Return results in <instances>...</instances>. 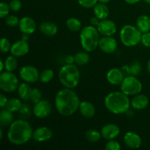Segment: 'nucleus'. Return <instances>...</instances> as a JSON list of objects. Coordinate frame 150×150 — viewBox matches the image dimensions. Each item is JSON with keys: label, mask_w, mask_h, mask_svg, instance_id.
I'll list each match as a JSON object with an SVG mask.
<instances>
[{"label": "nucleus", "mask_w": 150, "mask_h": 150, "mask_svg": "<svg viewBox=\"0 0 150 150\" xmlns=\"http://www.w3.org/2000/svg\"><path fill=\"white\" fill-rule=\"evenodd\" d=\"M80 103V99L73 89L64 87L56 95V108L63 117H70L75 114L79 110Z\"/></svg>", "instance_id": "1"}, {"label": "nucleus", "mask_w": 150, "mask_h": 150, "mask_svg": "<svg viewBox=\"0 0 150 150\" xmlns=\"http://www.w3.org/2000/svg\"><path fill=\"white\" fill-rule=\"evenodd\" d=\"M31 125L23 119L15 120L9 125L7 139L9 142L16 146L25 144L33 136Z\"/></svg>", "instance_id": "2"}, {"label": "nucleus", "mask_w": 150, "mask_h": 150, "mask_svg": "<svg viewBox=\"0 0 150 150\" xmlns=\"http://www.w3.org/2000/svg\"><path fill=\"white\" fill-rule=\"evenodd\" d=\"M104 104L108 111L114 114H122L130 109V101L128 96L122 92H113L105 98Z\"/></svg>", "instance_id": "3"}, {"label": "nucleus", "mask_w": 150, "mask_h": 150, "mask_svg": "<svg viewBox=\"0 0 150 150\" xmlns=\"http://www.w3.org/2000/svg\"><path fill=\"white\" fill-rule=\"evenodd\" d=\"M100 32L95 26H86L80 32L81 45L86 52H92L98 47L100 41Z\"/></svg>", "instance_id": "4"}, {"label": "nucleus", "mask_w": 150, "mask_h": 150, "mask_svg": "<svg viewBox=\"0 0 150 150\" xmlns=\"http://www.w3.org/2000/svg\"><path fill=\"white\" fill-rule=\"evenodd\" d=\"M58 77L64 87L74 89L80 81V72L73 64H66L60 69Z\"/></svg>", "instance_id": "5"}, {"label": "nucleus", "mask_w": 150, "mask_h": 150, "mask_svg": "<svg viewBox=\"0 0 150 150\" xmlns=\"http://www.w3.org/2000/svg\"><path fill=\"white\" fill-rule=\"evenodd\" d=\"M142 32L133 25L127 24L123 26L120 33L121 42L127 47L137 45L142 41Z\"/></svg>", "instance_id": "6"}, {"label": "nucleus", "mask_w": 150, "mask_h": 150, "mask_svg": "<svg viewBox=\"0 0 150 150\" xmlns=\"http://www.w3.org/2000/svg\"><path fill=\"white\" fill-rule=\"evenodd\" d=\"M120 89L127 96H135L142 90V83L137 78L133 75L125 77L120 84Z\"/></svg>", "instance_id": "7"}, {"label": "nucleus", "mask_w": 150, "mask_h": 150, "mask_svg": "<svg viewBox=\"0 0 150 150\" xmlns=\"http://www.w3.org/2000/svg\"><path fill=\"white\" fill-rule=\"evenodd\" d=\"M17 76L12 72L4 71L0 75V88L3 92L11 93L17 90L18 87Z\"/></svg>", "instance_id": "8"}, {"label": "nucleus", "mask_w": 150, "mask_h": 150, "mask_svg": "<svg viewBox=\"0 0 150 150\" xmlns=\"http://www.w3.org/2000/svg\"><path fill=\"white\" fill-rule=\"evenodd\" d=\"M40 74L38 69L32 65H25L21 68L19 76L23 81L33 83L39 81Z\"/></svg>", "instance_id": "9"}, {"label": "nucleus", "mask_w": 150, "mask_h": 150, "mask_svg": "<svg viewBox=\"0 0 150 150\" xmlns=\"http://www.w3.org/2000/svg\"><path fill=\"white\" fill-rule=\"evenodd\" d=\"M52 111V106L49 101L41 100L35 104L32 109L34 115L39 119H43L48 117Z\"/></svg>", "instance_id": "10"}, {"label": "nucleus", "mask_w": 150, "mask_h": 150, "mask_svg": "<svg viewBox=\"0 0 150 150\" xmlns=\"http://www.w3.org/2000/svg\"><path fill=\"white\" fill-rule=\"evenodd\" d=\"M97 29L100 34L103 36H112L117 32V26L113 21L106 18L100 21Z\"/></svg>", "instance_id": "11"}, {"label": "nucleus", "mask_w": 150, "mask_h": 150, "mask_svg": "<svg viewBox=\"0 0 150 150\" xmlns=\"http://www.w3.org/2000/svg\"><path fill=\"white\" fill-rule=\"evenodd\" d=\"M98 47L105 54H112L117 48V41L111 36H104L100 39Z\"/></svg>", "instance_id": "12"}, {"label": "nucleus", "mask_w": 150, "mask_h": 150, "mask_svg": "<svg viewBox=\"0 0 150 150\" xmlns=\"http://www.w3.org/2000/svg\"><path fill=\"white\" fill-rule=\"evenodd\" d=\"M124 143L127 147L133 149H139L141 147L142 140L139 134L133 131H128L124 135L123 137Z\"/></svg>", "instance_id": "13"}, {"label": "nucleus", "mask_w": 150, "mask_h": 150, "mask_svg": "<svg viewBox=\"0 0 150 150\" xmlns=\"http://www.w3.org/2000/svg\"><path fill=\"white\" fill-rule=\"evenodd\" d=\"M10 51L12 55L16 57H23L29 51V45L25 40H19L12 45Z\"/></svg>", "instance_id": "14"}, {"label": "nucleus", "mask_w": 150, "mask_h": 150, "mask_svg": "<svg viewBox=\"0 0 150 150\" xmlns=\"http://www.w3.org/2000/svg\"><path fill=\"white\" fill-rule=\"evenodd\" d=\"M19 29L23 34H26V35H32L35 32L37 29V24L34 19L32 18L26 17L22 18L20 20L18 24Z\"/></svg>", "instance_id": "15"}, {"label": "nucleus", "mask_w": 150, "mask_h": 150, "mask_svg": "<svg viewBox=\"0 0 150 150\" xmlns=\"http://www.w3.org/2000/svg\"><path fill=\"white\" fill-rule=\"evenodd\" d=\"M102 137L106 140H113L119 136L120 133V129L115 124H107L101 129Z\"/></svg>", "instance_id": "16"}, {"label": "nucleus", "mask_w": 150, "mask_h": 150, "mask_svg": "<svg viewBox=\"0 0 150 150\" xmlns=\"http://www.w3.org/2000/svg\"><path fill=\"white\" fill-rule=\"evenodd\" d=\"M53 136V131L48 127H40L34 130L32 138L37 142H45L50 140Z\"/></svg>", "instance_id": "17"}, {"label": "nucleus", "mask_w": 150, "mask_h": 150, "mask_svg": "<svg viewBox=\"0 0 150 150\" xmlns=\"http://www.w3.org/2000/svg\"><path fill=\"white\" fill-rule=\"evenodd\" d=\"M106 79L108 83L111 85L117 86L120 85L125 79V74L122 70L118 68H112L108 70L106 75Z\"/></svg>", "instance_id": "18"}, {"label": "nucleus", "mask_w": 150, "mask_h": 150, "mask_svg": "<svg viewBox=\"0 0 150 150\" xmlns=\"http://www.w3.org/2000/svg\"><path fill=\"white\" fill-rule=\"evenodd\" d=\"M130 104H131V106L133 107V109L140 111V110L145 109L148 106L149 99H148L147 96H146L145 95L138 94L133 97L131 102H130Z\"/></svg>", "instance_id": "19"}, {"label": "nucleus", "mask_w": 150, "mask_h": 150, "mask_svg": "<svg viewBox=\"0 0 150 150\" xmlns=\"http://www.w3.org/2000/svg\"><path fill=\"white\" fill-rule=\"evenodd\" d=\"M80 114L82 117L86 119H90L95 116V107L93 104L89 101H82L81 102L79 108Z\"/></svg>", "instance_id": "20"}, {"label": "nucleus", "mask_w": 150, "mask_h": 150, "mask_svg": "<svg viewBox=\"0 0 150 150\" xmlns=\"http://www.w3.org/2000/svg\"><path fill=\"white\" fill-rule=\"evenodd\" d=\"M39 30L45 36H54L58 32V26L56 23L50 21L42 22L40 24Z\"/></svg>", "instance_id": "21"}, {"label": "nucleus", "mask_w": 150, "mask_h": 150, "mask_svg": "<svg viewBox=\"0 0 150 150\" xmlns=\"http://www.w3.org/2000/svg\"><path fill=\"white\" fill-rule=\"evenodd\" d=\"M136 26L142 32H148L150 31V18L146 15H142L136 21Z\"/></svg>", "instance_id": "22"}, {"label": "nucleus", "mask_w": 150, "mask_h": 150, "mask_svg": "<svg viewBox=\"0 0 150 150\" xmlns=\"http://www.w3.org/2000/svg\"><path fill=\"white\" fill-rule=\"evenodd\" d=\"M94 14L100 20H104L108 18L109 15V10L105 4L99 2V4H97L94 7Z\"/></svg>", "instance_id": "23"}, {"label": "nucleus", "mask_w": 150, "mask_h": 150, "mask_svg": "<svg viewBox=\"0 0 150 150\" xmlns=\"http://www.w3.org/2000/svg\"><path fill=\"white\" fill-rule=\"evenodd\" d=\"M13 122V112L7 110V108H1L0 111V123L1 126H8Z\"/></svg>", "instance_id": "24"}, {"label": "nucleus", "mask_w": 150, "mask_h": 150, "mask_svg": "<svg viewBox=\"0 0 150 150\" xmlns=\"http://www.w3.org/2000/svg\"><path fill=\"white\" fill-rule=\"evenodd\" d=\"M18 95L19 98L23 100H29V95H30L32 88L29 85V83H22L18 87Z\"/></svg>", "instance_id": "25"}, {"label": "nucleus", "mask_w": 150, "mask_h": 150, "mask_svg": "<svg viewBox=\"0 0 150 150\" xmlns=\"http://www.w3.org/2000/svg\"><path fill=\"white\" fill-rule=\"evenodd\" d=\"M22 103L21 100L20 99H18V98H11V99L8 100V102H7V105H6L5 108L7 110H9L11 112H16V111H18L20 110V108H21Z\"/></svg>", "instance_id": "26"}, {"label": "nucleus", "mask_w": 150, "mask_h": 150, "mask_svg": "<svg viewBox=\"0 0 150 150\" xmlns=\"http://www.w3.org/2000/svg\"><path fill=\"white\" fill-rule=\"evenodd\" d=\"M4 66H5V70L9 72H13L16 70L18 67V61L17 59L15 56H9L4 60Z\"/></svg>", "instance_id": "27"}, {"label": "nucleus", "mask_w": 150, "mask_h": 150, "mask_svg": "<svg viewBox=\"0 0 150 150\" xmlns=\"http://www.w3.org/2000/svg\"><path fill=\"white\" fill-rule=\"evenodd\" d=\"M66 26L72 32H78L81 29V23L76 18H70L66 21Z\"/></svg>", "instance_id": "28"}, {"label": "nucleus", "mask_w": 150, "mask_h": 150, "mask_svg": "<svg viewBox=\"0 0 150 150\" xmlns=\"http://www.w3.org/2000/svg\"><path fill=\"white\" fill-rule=\"evenodd\" d=\"M89 61V56L88 52L80 51L75 55V63L78 65L83 66L87 64Z\"/></svg>", "instance_id": "29"}, {"label": "nucleus", "mask_w": 150, "mask_h": 150, "mask_svg": "<svg viewBox=\"0 0 150 150\" xmlns=\"http://www.w3.org/2000/svg\"><path fill=\"white\" fill-rule=\"evenodd\" d=\"M85 136H86V139L89 142L95 143V142H98V141L100 140L102 135H101V133H100L98 130H94V129H90V130H88L86 132Z\"/></svg>", "instance_id": "30"}, {"label": "nucleus", "mask_w": 150, "mask_h": 150, "mask_svg": "<svg viewBox=\"0 0 150 150\" xmlns=\"http://www.w3.org/2000/svg\"><path fill=\"white\" fill-rule=\"evenodd\" d=\"M54 76V72L51 69H45L40 74L39 81L43 83H47L51 81Z\"/></svg>", "instance_id": "31"}, {"label": "nucleus", "mask_w": 150, "mask_h": 150, "mask_svg": "<svg viewBox=\"0 0 150 150\" xmlns=\"http://www.w3.org/2000/svg\"><path fill=\"white\" fill-rule=\"evenodd\" d=\"M29 100L33 103H37L42 100V92L38 88L32 89L29 95Z\"/></svg>", "instance_id": "32"}, {"label": "nucleus", "mask_w": 150, "mask_h": 150, "mask_svg": "<svg viewBox=\"0 0 150 150\" xmlns=\"http://www.w3.org/2000/svg\"><path fill=\"white\" fill-rule=\"evenodd\" d=\"M18 113L20 117L23 120H25V119L30 117L31 114H32V110H31L30 106L28 104L24 103L22 105L21 108L18 111Z\"/></svg>", "instance_id": "33"}, {"label": "nucleus", "mask_w": 150, "mask_h": 150, "mask_svg": "<svg viewBox=\"0 0 150 150\" xmlns=\"http://www.w3.org/2000/svg\"><path fill=\"white\" fill-rule=\"evenodd\" d=\"M19 22H20V20L18 18L14 15H8L5 18V23L10 27H16L18 26Z\"/></svg>", "instance_id": "34"}, {"label": "nucleus", "mask_w": 150, "mask_h": 150, "mask_svg": "<svg viewBox=\"0 0 150 150\" xmlns=\"http://www.w3.org/2000/svg\"><path fill=\"white\" fill-rule=\"evenodd\" d=\"M11 43L10 40L6 38H2L1 39V42H0V51L3 54L7 53L11 49Z\"/></svg>", "instance_id": "35"}, {"label": "nucleus", "mask_w": 150, "mask_h": 150, "mask_svg": "<svg viewBox=\"0 0 150 150\" xmlns=\"http://www.w3.org/2000/svg\"><path fill=\"white\" fill-rule=\"evenodd\" d=\"M10 10H10L9 4L4 2V1H1L0 3V18L1 19L4 18L8 16Z\"/></svg>", "instance_id": "36"}, {"label": "nucleus", "mask_w": 150, "mask_h": 150, "mask_svg": "<svg viewBox=\"0 0 150 150\" xmlns=\"http://www.w3.org/2000/svg\"><path fill=\"white\" fill-rule=\"evenodd\" d=\"M78 2L84 8H92L98 4V0H78Z\"/></svg>", "instance_id": "37"}, {"label": "nucleus", "mask_w": 150, "mask_h": 150, "mask_svg": "<svg viewBox=\"0 0 150 150\" xmlns=\"http://www.w3.org/2000/svg\"><path fill=\"white\" fill-rule=\"evenodd\" d=\"M105 148L107 150H120L121 149V146L118 142L113 139V140H109L107 142Z\"/></svg>", "instance_id": "38"}, {"label": "nucleus", "mask_w": 150, "mask_h": 150, "mask_svg": "<svg viewBox=\"0 0 150 150\" xmlns=\"http://www.w3.org/2000/svg\"><path fill=\"white\" fill-rule=\"evenodd\" d=\"M130 71H131V75H133V76H139L142 71V65H141L140 63L139 62H134L130 65Z\"/></svg>", "instance_id": "39"}, {"label": "nucleus", "mask_w": 150, "mask_h": 150, "mask_svg": "<svg viewBox=\"0 0 150 150\" xmlns=\"http://www.w3.org/2000/svg\"><path fill=\"white\" fill-rule=\"evenodd\" d=\"M10 10L13 12H18L22 7V3L20 0H12L9 3Z\"/></svg>", "instance_id": "40"}, {"label": "nucleus", "mask_w": 150, "mask_h": 150, "mask_svg": "<svg viewBox=\"0 0 150 150\" xmlns=\"http://www.w3.org/2000/svg\"><path fill=\"white\" fill-rule=\"evenodd\" d=\"M144 45L147 48H150V32H145L142 34V41Z\"/></svg>", "instance_id": "41"}, {"label": "nucleus", "mask_w": 150, "mask_h": 150, "mask_svg": "<svg viewBox=\"0 0 150 150\" xmlns=\"http://www.w3.org/2000/svg\"><path fill=\"white\" fill-rule=\"evenodd\" d=\"M7 102H8V100H7V97L3 95V94H1L0 95V107L1 108H4V107H6Z\"/></svg>", "instance_id": "42"}, {"label": "nucleus", "mask_w": 150, "mask_h": 150, "mask_svg": "<svg viewBox=\"0 0 150 150\" xmlns=\"http://www.w3.org/2000/svg\"><path fill=\"white\" fill-rule=\"evenodd\" d=\"M101 20H100L99 18H98V17H96V16H94V17H92L90 18V21H89V22H90V24L92 25V26H98V25L99 24L100 21Z\"/></svg>", "instance_id": "43"}, {"label": "nucleus", "mask_w": 150, "mask_h": 150, "mask_svg": "<svg viewBox=\"0 0 150 150\" xmlns=\"http://www.w3.org/2000/svg\"><path fill=\"white\" fill-rule=\"evenodd\" d=\"M122 72L124 73V74L128 75V76L131 75V71H130V66H129V65L122 66Z\"/></svg>", "instance_id": "44"}, {"label": "nucleus", "mask_w": 150, "mask_h": 150, "mask_svg": "<svg viewBox=\"0 0 150 150\" xmlns=\"http://www.w3.org/2000/svg\"><path fill=\"white\" fill-rule=\"evenodd\" d=\"M66 64H73L75 62V56L69 55L65 58Z\"/></svg>", "instance_id": "45"}, {"label": "nucleus", "mask_w": 150, "mask_h": 150, "mask_svg": "<svg viewBox=\"0 0 150 150\" xmlns=\"http://www.w3.org/2000/svg\"><path fill=\"white\" fill-rule=\"evenodd\" d=\"M125 1L126 2L129 4H136V3L139 2L140 0H125Z\"/></svg>", "instance_id": "46"}, {"label": "nucleus", "mask_w": 150, "mask_h": 150, "mask_svg": "<svg viewBox=\"0 0 150 150\" xmlns=\"http://www.w3.org/2000/svg\"><path fill=\"white\" fill-rule=\"evenodd\" d=\"M0 64H1V67H0V72H1V73H2L3 70H4V69H5V66H4V62L1 60V61H0Z\"/></svg>", "instance_id": "47"}, {"label": "nucleus", "mask_w": 150, "mask_h": 150, "mask_svg": "<svg viewBox=\"0 0 150 150\" xmlns=\"http://www.w3.org/2000/svg\"><path fill=\"white\" fill-rule=\"evenodd\" d=\"M98 2L100 3H103V4H106V3L109 2L111 0H98Z\"/></svg>", "instance_id": "48"}, {"label": "nucleus", "mask_w": 150, "mask_h": 150, "mask_svg": "<svg viewBox=\"0 0 150 150\" xmlns=\"http://www.w3.org/2000/svg\"><path fill=\"white\" fill-rule=\"evenodd\" d=\"M147 71L150 74V59L148 61V63H147Z\"/></svg>", "instance_id": "49"}, {"label": "nucleus", "mask_w": 150, "mask_h": 150, "mask_svg": "<svg viewBox=\"0 0 150 150\" xmlns=\"http://www.w3.org/2000/svg\"><path fill=\"white\" fill-rule=\"evenodd\" d=\"M3 138V130L2 128H0V139H2Z\"/></svg>", "instance_id": "50"}, {"label": "nucleus", "mask_w": 150, "mask_h": 150, "mask_svg": "<svg viewBox=\"0 0 150 150\" xmlns=\"http://www.w3.org/2000/svg\"><path fill=\"white\" fill-rule=\"evenodd\" d=\"M144 1L146 3H147V4H150V0H144Z\"/></svg>", "instance_id": "51"}]
</instances>
